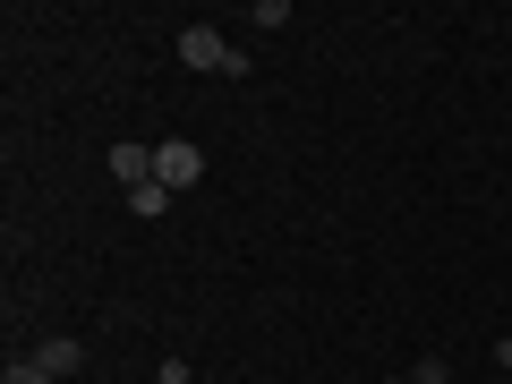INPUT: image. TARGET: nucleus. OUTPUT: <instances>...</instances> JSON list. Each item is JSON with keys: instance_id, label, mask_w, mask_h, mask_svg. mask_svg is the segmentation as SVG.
<instances>
[{"instance_id": "1", "label": "nucleus", "mask_w": 512, "mask_h": 384, "mask_svg": "<svg viewBox=\"0 0 512 384\" xmlns=\"http://www.w3.org/2000/svg\"><path fill=\"white\" fill-rule=\"evenodd\" d=\"M180 60H188V69H205V77H248V52L222 43L214 26H180Z\"/></svg>"}, {"instance_id": "2", "label": "nucleus", "mask_w": 512, "mask_h": 384, "mask_svg": "<svg viewBox=\"0 0 512 384\" xmlns=\"http://www.w3.org/2000/svg\"><path fill=\"white\" fill-rule=\"evenodd\" d=\"M154 180L180 197V188H197V180H205V154L188 146V137H163V146H154Z\"/></svg>"}, {"instance_id": "3", "label": "nucleus", "mask_w": 512, "mask_h": 384, "mask_svg": "<svg viewBox=\"0 0 512 384\" xmlns=\"http://www.w3.org/2000/svg\"><path fill=\"white\" fill-rule=\"evenodd\" d=\"M103 163H111V180H120V188H146V180H154V146H137V137H128V146H111Z\"/></svg>"}, {"instance_id": "4", "label": "nucleus", "mask_w": 512, "mask_h": 384, "mask_svg": "<svg viewBox=\"0 0 512 384\" xmlns=\"http://www.w3.org/2000/svg\"><path fill=\"white\" fill-rule=\"evenodd\" d=\"M26 359H35L43 376L60 384V376H77V359H86V342H69V333H52V342H43V350H26Z\"/></svg>"}, {"instance_id": "5", "label": "nucleus", "mask_w": 512, "mask_h": 384, "mask_svg": "<svg viewBox=\"0 0 512 384\" xmlns=\"http://www.w3.org/2000/svg\"><path fill=\"white\" fill-rule=\"evenodd\" d=\"M128 205H137L146 222H163V214H171V188H163V180H146V188H128Z\"/></svg>"}, {"instance_id": "6", "label": "nucleus", "mask_w": 512, "mask_h": 384, "mask_svg": "<svg viewBox=\"0 0 512 384\" xmlns=\"http://www.w3.org/2000/svg\"><path fill=\"white\" fill-rule=\"evenodd\" d=\"M0 384H52V376H43L35 359H9V367H0Z\"/></svg>"}, {"instance_id": "7", "label": "nucleus", "mask_w": 512, "mask_h": 384, "mask_svg": "<svg viewBox=\"0 0 512 384\" xmlns=\"http://www.w3.org/2000/svg\"><path fill=\"white\" fill-rule=\"evenodd\" d=\"M410 384H453V367H444V359H419V367H410Z\"/></svg>"}, {"instance_id": "8", "label": "nucleus", "mask_w": 512, "mask_h": 384, "mask_svg": "<svg viewBox=\"0 0 512 384\" xmlns=\"http://www.w3.org/2000/svg\"><path fill=\"white\" fill-rule=\"evenodd\" d=\"M188 376H197L188 359H163V367H154V384H188Z\"/></svg>"}, {"instance_id": "9", "label": "nucleus", "mask_w": 512, "mask_h": 384, "mask_svg": "<svg viewBox=\"0 0 512 384\" xmlns=\"http://www.w3.org/2000/svg\"><path fill=\"white\" fill-rule=\"evenodd\" d=\"M495 367H504V376H512V333H504V342H495Z\"/></svg>"}, {"instance_id": "10", "label": "nucleus", "mask_w": 512, "mask_h": 384, "mask_svg": "<svg viewBox=\"0 0 512 384\" xmlns=\"http://www.w3.org/2000/svg\"><path fill=\"white\" fill-rule=\"evenodd\" d=\"M384 384H410V376H384Z\"/></svg>"}]
</instances>
